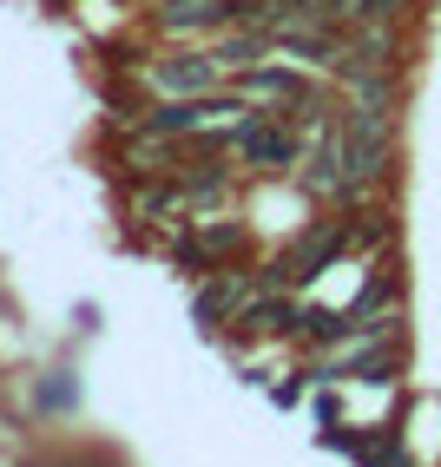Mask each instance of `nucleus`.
I'll return each instance as SVG.
<instances>
[{
    "label": "nucleus",
    "instance_id": "1",
    "mask_svg": "<svg viewBox=\"0 0 441 467\" xmlns=\"http://www.w3.org/2000/svg\"><path fill=\"white\" fill-rule=\"evenodd\" d=\"M389 165V126H383V106H356L336 132H323L317 145V171H310V192H336V198H356L362 184H375Z\"/></svg>",
    "mask_w": 441,
    "mask_h": 467
},
{
    "label": "nucleus",
    "instance_id": "2",
    "mask_svg": "<svg viewBox=\"0 0 441 467\" xmlns=\"http://www.w3.org/2000/svg\"><path fill=\"white\" fill-rule=\"evenodd\" d=\"M225 112H244V106H237V99H211V92H198V99H165V106H152L145 126H152V139H184V132H205L211 119H225Z\"/></svg>",
    "mask_w": 441,
    "mask_h": 467
},
{
    "label": "nucleus",
    "instance_id": "3",
    "mask_svg": "<svg viewBox=\"0 0 441 467\" xmlns=\"http://www.w3.org/2000/svg\"><path fill=\"white\" fill-rule=\"evenodd\" d=\"M342 244H350V231H342V224H317L310 237H297L290 251H283L277 276H290V284H310V276H323V270L342 257Z\"/></svg>",
    "mask_w": 441,
    "mask_h": 467
},
{
    "label": "nucleus",
    "instance_id": "4",
    "mask_svg": "<svg viewBox=\"0 0 441 467\" xmlns=\"http://www.w3.org/2000/svg\"><path fill=\"white\" fill-rule=\"evenodd\" d=\"M231 145L244 151L250 165H264V171H283V165L297 159V139L283 132V126H264V119H237V126H231Z\"/></svg>",
    "mask_w": 441,
    "mask_h": 467
},
{
    "label": "nucleus",
    "instance_id": "5",
    "mask_svg": "<svg viewBox=\"0 0 441 467\" xmlns=\"http://www.w3.org/2000/svg\"><path fill=\"white\" fill-rule=\"evenodd\" d=\"M152 79H159L165 92H178V99H198V92H211V79H217V53H178V59H159V67H152Z\"/></svg>",
    "mask_w": 441,
    "mask_h": 467
},
{
    "label": "nucleus",
    "instance_id": "6",
    "mask_svg": "<svg viewBox=\"0 0 441 467\" xmlns=\"http://www.w3.org/2000/svg\"><path fill=\"white\" fill-rule=\"evenodd\" d=\"M250 303V284L244 276H217V284L198 290V323H225V317H244Z\"/></svg>",
    "mask_w": 441,
    "mask_h": 467
},
{
    "label": "nucleus",
    "instance_id": "7",
    "mask_svg": "<svg viewBox=\"0 0 441 467\" xmlns=\"http://www.w3.org/2000/svg\"><path fill=\"white\" fill-rule=\"evenodd\" d=\"M303 317H297V303L290 296H264V303H244V317H237V329H250V336H283V329H297Z\"/></svg>",
    "mask_w": 441,
    "mask_h": 467
},
{
    "label": "nucleus",
    "instance_id": "8",
    "mask_svg": "<svg viewBox=\"0 0 441 467\" xmlns=\"http://www.w3.org/2000/svg\"><path fill=\"white\" fill-rule=\"evenodd\" d=\"M231 14H244V7H231V0H165V7H159L165 26H217Z\"/></svg>",
    "mask_w": 441,
    "mask_h": 467
},
{
    "label": "nucleus",
    "instance_id": "9",
    "mask_svg": "<svg viewBox=\"0 0 441 467\" xmlns=\"http://www.w3.org/2000/svg\"><path fill=\"white\" fill-rule=\"evenodd\" d=\"M244 86H250V92H270V99H297V106L310 99V86H303L297 73H277V67H250Z\"/></svg>",
    "mask_w": 441,
    "mask_h": 467
},
{
    "label": "nucleus",
    "instance_id": "10",
    "mask_svg": "<svg viewBox=\"0 0 441 467\" xmlns=\"http://www.w3.org/2000/svg\"><path fill=\"white\" fill-rule=\"evenodd\" d=\"M303 329L317 336V342H336V336H350L356 323H350V317H330V309H310V317H303Z\"/></svg>",
    "mask_w": 441,
    "mask_h": 467
}]
</instances>
